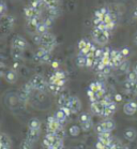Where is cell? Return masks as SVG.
<instances>
[{"mask_svg":"<svg viewBox=\"0 0 137 149\" xmlns=\"http://www.w3.org/2000/svg\"><path fill=\"white\" fill-rule=\"evenodd\" d=\"M91 37H92V40H93L95 44L100 45V46H105L109 42L111 32L103 30V29H100L97 27H93L92 32H91Z\"/></svg>","mask_w":137,"mask_h":149,"instance_id":"obj_1","label":"cell"},{"mask_svg":"<svg viewBox=\"0 0 137 149\" xmlns=\"http://www.w3.org/2000/svg\"><path fill=\"white\" fill-rule=\"evenodd\" d=\"M57 46V38L51 32L41 34L40 47H43L49 52H53Z\"/></svg>","mask_w":137,"mask_h":149,"instance_id":"obj_2","label":"cell"},{"mask_svg":"<svg viewBox=\"0 0 137 149\" xmlns=\"http://www.w3.org/2000/svg\"><path fill=\"white\" fill-rule=\"evenodd\" d=\"M28 83L32 86L33 90H35V91L43 92L46 89H48V83L44 78L43 75L41 74H34L33 76H31V78L29 79Z\"/></svg>","mask_w":137,"mask_h":149,"instance_id":"obj_3","label":"cell"},{"mask_svg":"<svg viewBox=\"0 0 137 149\" xmlns=\"http://www.w3.org/2000/svg\"><path fill=\"white\" fill-rule=\"evenodd\" d=\"M78 47V52L84 55H88L89 53H95L97 49V47L94 45V43L90 42L87 39H81L77 44Z\"/></svg>","mask_w":137,"mask_h":149,"instance_id":"obj_4","label":"cell"},{"mask_svg":"<svg viewBox=\"0 0 137 149\" xmlns=\"http://www.w3.org/2000/svg\"><path fill=\"white\" fill-rule=\"evenodd\" d=\"M48 83H50V84H57L59 86L65 87V84H67V74L62 70H59V69L55 70V72L49 76Z\"/></svg>","mask_w":137,"mask_h":149,"instance_id":"obj_5","label":"cell"},{"mask_svg":"<svg viewBox=\"0 0 137 149\" xmlns=\"http://www.w3.org/2000/svg\"><path fill=\"white\" fill-rule=\"evenodd\" d=\"M0 23H1V32H2V34H8L10 33L12 29H13L15 19H14V17L12 15L7 14V15L1 17Z\"/></svg>","mask_w":137,"mask_h":149,"instance_id":"obj_6","label":"cell"},{"mask_svg":"<svg viewBox=\"0 0 137 149\" xmlns=\"http://www.w3.org/2000/svg\"><path fill=\"white\" fill-rule=\"evenodd\" d=\"M34 59L39 63H48L51 59V52L47 51L43 47H39L34 54Z\"/></svg>","mask_w":137,"mask_h":149,"instance_id":"obj_7","label":"cell"},{"mask_svg":"<svg viewBox=\"0 0 137 149\" xmlns=\"http://www.w3.org/2000/svg\"><path fill=\"white\" fill-rule=\"evenodd\" d=\"M43 2L49 13V17L54 18L57 16L59 12V3H60L59 0H43Z\"/></svg>","mask_w":137,"mask_h":149,"instance_id":"obj_8","label":"cell"},{"mask_svg":"<svg viewBox=\"0 0 137 149\" xmlns=\"http://www.w3.org/2000/svg\"><path fill=\"white\" fill-rule=\"evenodd\" d=\"M67 109H70L72 114H78L81 109V101L76 95H71L67 104Z\"/></svg>","mask_w":137,"mask_h":149,"instance_id":"obj_9","label":"cell"},{"mask_svg":"<svg viewBox=\"0 0 137 149\" xmlns=\"http://www.w3.org/2000/svg\"><path fill=\"white\" fill-rule=\"evenodd\" d=\"M11 47L17 48V49H20V51H25L28 47V42L22 36H15L11 40Z\"/></svg>","mask_w":137,"mask_h":149,"instance_id":"obj_10","label":"cell"},{"mask_svg":"<svg viewBox=\"0 0 137 149\" xmlns=\"http://www.w3.org/2000/svg\"><path fill=\"white\" fill-rule=\"evenodd\" d=\"M60 127H63V125H60V122L58 121V119L56 118V116L53 115V116H49L48 118H47V121H46V132L47 133H55L56 132V130L58 128H60Z\"/></svg>","mask_w":137,"mask_h":149,"instance_id":"obj_11","label":"cell"},{"mask_svg":"<svg viewBox=\"0 0 137 149\" xmlns=\"http://www.w3.org/2000/svg\"><path fill=\"white\" fill-rule=\"evenodd\" d=\"M90 109H91V112L93 113L94 115L103 117L104 113H105V109H106V105L104 104L103 102L100 100V101L91 102Z\"/></svg>","mask_w":137,"mask_h":149,"instance_id":"obj_12","label":"cell"},{"mask_svg":"<svg viewBox=\"0 0 137 149\" xmlns=\"http://www.w3.org/2000/svg\"><path fill=\"white\" fill-rule=\"evenodd\" d=\"M41 13H42V12L38 11L37 9H34L33 7H31L30 4H29L28 7H25V9H24V15H25V18L27 19V22L41 17Z\"/></svg>","mask_w":137,"mask_h":149,"instance_id":"obj_13","label":"cell"},{"mask_svg":"<svg viewBox=\"0 0 137 149\" xmlns=\"http://www.w3.org/2000/svg\"><path fill=\"white\" fill-rule=\"evenodd\" d=\"M117 112V103L116 101H111L108 104H106V109H105V113H104L103 118H111L115 115V113Z\"/></svg>","mask_w":137,"mask_h":149,"instance_id":"obj_14","label":"cell"},{"mask_svg":"<svg viewBox=\"0 0 137 149\" xmlns=\"http://www.w3.org/2000/svg\"><path fill=\"white\" fill-rule=\"evenodd\" d=\"M1 75L9 84H14L17 81V73L14 69H8L7 71H4Z\"/></svg>","mask_w":137,"mask_h":149,"instance_id":"obj_15","label":"cell"},{"mask_svg":"<svg viewBox=\"0 0 137 149\" xmlns=\"http://www.w3.org/2000/svg\"><path fill=\"white\" fill-rule=\"evenodd\" d=\"M137 112V103L135 101H129L123 105V113L127 116H133Z\"/></svg>","mask_w":137,"mask_h":149,"instance_id":"obj_16","label":"cell"},{"mask_svg":"<svg viewBox=\"0 0 137 149\" xmlns=\"http://www.w3.org/2000/svg\"><path fill=\"white\" fill-rule=\"evenodd\" d=\"M101 125L106 133H111L116 129V121L113 118L104 119L103 121H101Z\"/></svg>","mask_w":137,"mask_h":149,"instance_id":"obj_17","label":"cell"},{"mask_svg":"<svg viewBox=\"0 0 137 149\" xmlns=\"http://www.w3.org/2000/svg\"><path fill=\"white\" fill-rule=\"evenodd\" d=\"M124 89L127 93L133 95H137V79L136 81H125Z\"/></svg>","mask_w":137,"mask_h":149,"instance_id":"obj_18","label":"cell"},{"mask_svg":"<svg viewBox=\"0 0 137 149\" xmlns=\"http://www.w3.org/2000/svg\"><path fill=\"white\" fill-rule=\"evenodd\" d=\"M114 139V136L111 135V133H102V134H97V141L101 142L102 144L106 146H109Z\"/></svg>","mask_w":137,"mask_h":149,"instance_id":"obj_19","label":"cell"},{"mask_svg":"<svg viewBox=\"0 0 137 149\" xmlns=\"http://www.w3.org/2000/svg\"><path fill=\"white\" fill-rule=\"evenodd\" d=\"M41 135V131H38V130H32V129H28L26 133V139H29L30 142L32 143H37V141H39Z\"/></svg>","mask_w":137,"mask_h":149,"instance_id":"obj_20","label":"cell"},{"mask_svg":"<svg viewBox=\"0 0 137 149\" xmlns=\"http://www.w3.org/2000/svg\"><path fill=\"white\" fill-rule=\"evenodd\" d=\"M0 147H6V148H12V141L9 134L6 132H2L0 135Z\"/></svg>","mask_w":137,"mask_h":149,"instance_id":"obj_21","label":"cell"},{"mask_svg":"<svg viewBox=\"0 0 137 149\" xmlns=\"http://www.w3.org/2000/svg\"><path fill=\"white\" fill-rule=\"evenodd\" d=\"M124 139L127 141H130V142H133L135 141L137 137V131L134 128H127L124 130Z\"/></svg>","mask_w":137,"mask_h":149,"instance_id":"obj_22","label":"cell"},{"mask_svg":"<svg viewBox=\"0 0 137 149\" xmlns=\"http://www.w3.org/2000/svg\"><path fill=\"white\" fill-rule=\"evenodd\" d=\"M11 56H12L15 62H20L24 59V51L11 47Z\"/></svg>","mask_w":137,"mask_h":149,"instance_id":"obj_23","label":"cell"},{"mask_svg":"<svg viewBox=\"0 0 137 149\" xmlns=\"http://www.w3.org/2000/svg\"><path fill=\"white\" fill-rule=\"evenodd\" d=\"M76 65L79 68H87V55H84L78 52L76 57Z\"/></svg>","mask_w":137,"mask_h":149,"instance_id":"obj_24","label":"cell"},{"mask_svg":"<svg viewBox=\"0 0 137 149\" xmlns=\"http://www.w3.org/2000/svg\"><path fill=\"white\" fill-rule=\"evenodd\" d=\"M41 128H42V122H41L40 119L32 118V119H30V120H29V122H28V129L41 131Z\"/></svg>","mask_w":137,"mask_h":149,"instance_id":"obj_25","label":"cell"},{"mask_svg":"<svg viewBox=\"0 0 137 149\" xmlns=\"http://www.w3.org/2000/svg\"><path fill=\"white\" fill-rule=\"evenodd\" d=\"M64 87H62V86H59V85L57 84H50V83H48V90H49L53 95H60V93L62 91H63Z\"/></svg>","mask_w":137,"mask_h":149,"instance_id":"obj_26","label":"cell"},{"mask_svg":"<svg viewBox=\"0 0 137 149\" xmlns=\"http://www.w3.org/2000/svg\"><path fill=\"white\" fill-rule=\"evenodd\" d=\"M55 116H56V118L58 119V121L60 122V125L64 127V125H65V122H67V118H69V117L65 115V113H64L61 109H59L57 112L55 113Z\"/></svg>","mask_w":137,"mask_h":149,"instance_id":"obj_27","label":"cell"},{"mask_svg":"<svg viewBox=\"0 0 137 149\" xmlns=\"http://www.w3.org/2000/svg\"><path fill=\"white\" fill-rule=\"evenodd\" d=\"M69 100H70V97L65 95H60L58 97L57 103L59 105V107H67V104H69Z\"/></svg>","mask_w":137,"mask_h":149,"instance_id":"obj_28","label":"cell"},{"mask_svg":"<svg viewBox=\"0 0 137 149\" xmlns=\"http://www.w3.org/2000/svg\"><path fill=\"white\" fill-rule=\"evenodd\" d=\"M80 131H81L80 125H71L70 129H69V134H70L71 136H73V137H76V136L79 135Z\"/></svg>","mask_w":137,"mask_h":149,"instance_id":"obj_29","label":"cell"},{"mask_svg":"<svg viewBox=\"0 0 137 149\" xmlns=\"http://www.w3.org/2000/svg\"><path fill=\"white\" fill-rule=\"evenodd\" d=\"M30 6H31V7H33L34 9H37L38 11H40V12H42L43 8L45 7L43 0H31Z\"/></svg>","mask_w":137,"mask_h":149,"instance_id":"obj_30","label":"cell"},{"mask_svg":"<svg viewBox=\"0 0 137 149\" xmlns=\"http://www.w3.org/2000/svg\"><path fill=\"white\" fill-rule=\"evenodd\" d=\"M33 146H34V143L30 142L29 139H25L23 142L20 143L19 149H33Z\"/></svg>","mask_w":137,"mask_h":149,"instance_id":"obj_31","label":"cell"},{"mask_svg":"<svg viewBox=\"0 0 137 149\" xmlns=\"http://www.w3.org/2000/svg\"><path fill=\"white\" fill-rule=\"evenodd\" d=\"M55 134V136L57 137V139H64V137H65V130H64V127H60V128H58L57 130H56V132L54 133Z\"/></svg>","mask_w":137,"mask_h":149,"instance_id":"obj_32","label":"cell"},{"mask_svg":"<svg viewBox=\"0 0 137 149\" xmlns=\"http://www.w3.org/2000/svg\"><path fill=\"white\" fill-rule=\"evenodd\" d=\"M88 121H92V116L89 113H83L79 116V122L80 123H84V122H88Z\"/></svg>","mask_w":137,"mask_h":149,"instance_id":"obj_33","label":"cell"},{"mask_svg":"<svg viewBox=\"0 0 137 149\" xmlns=\"http://www.w3.org/2000/svg\"><path fill=\"white\" fill-rule=\"evenodd\" d=\"M80 128H81V131L88 132V131H90L93 128V122L88 121V122H84V123H80Z\"/></svg>","mask_w":137,"mask_h":149,"instance_id":"obj_34","label":"cell"},{"mask_svg":"<svg viewBox=\"0 0 137 149\" xmlns=\"http://www.w3.org/2000/svg\"><path fill=\"white\" fill-rule=\"evenodd\" d=\"M119 71H121V72H123V73H127V72H129V70H130V62L127 60H125L122 63V65L119 67V69H118Z\"/></svg>","mask_w":137,"mask_h":149,"instance_id":"obj_35","label":"cell"},{"mask_svg":"<svg viewBox=\"0 0 137 149\" xmlns=\"http://www.w3.org/2000/svg\"><path fill=\"white\" fill-rule=\"evenodd\" d=\"M7 10H8L7 4H6L4 1H2L1 4H0V16L2 17V16H4V15H7Z\"/></svg>","mask_w":137,"mask_h":149,"instance_id":"obj_36","label":"cell"},{"mask_svg":"<svg viewBox=\"0 0 137 149\" xmlns=\"http://www.w3.org/2000/svg\"><path fill=\"white\" fill-rule=\"evenodd\" d=\"M136 79H137V76L134 72H129V73H127V81H136Z\"/></svg>","mask_w":137,"mask_h":149,"instance_id":"obj_37","label":"cell"},{"mask_svg":"<svg viewBox=\"0 0 137 149\" xmlns=\"http://www.w3.org/2000/svg\"><path fill=\"white\" fill-rule=\"evenodd\" d=\"M120 52H121V54L123 55V56H124V57H125V58H127V56L130 55V49H129V48H127V47H123V48H121Z\"/></svg>","mask_w":137,"mask_h":149,"instance_id":"obj_38","label":"cell"},{"mask_svg":"<svg viewBox=\"0 0 137 149\" xmlns=\"http://www.w3.org/2000/svg\"><path fill=\"white\" fill-rule=\"evenodd\" d=\"M95 148H97V149H105V148H106V146L104 145V144H102L101 142H99V141H97V144H95Z\"/></svg>","mask_w":137,"mask_h":149,"instance_id":"obj_39","label":"cell"},{"mask_svg":"<svg viewBox=\"0 0 137 149\" xmlns=\"http://www.w3.org/2000/svg\"><path fill=\"white\" fill-rule=\"evenodd\" d=\"M132 72H134L137 76V62H135V65H133V69H132Z\"/></svg>","mask_w":137,"mask_h":149,"instance_id":"obj_40","label":"cell"},{"mask_svg":"<svg viewBox=\"0 0 137 149\" xmlns=\"http://www.w3.org/2000/svg\"><path fill=\"white\" fill-rule=\"evenodd\" d=\"M51 65H53V68H55V70H58V62L57 61L51 62Z\"/></svg>","mask_w":137,"mask_h":149,"instance_id":"obj_41","label":"cell"},{"mask_svg":"<svg viewBox=\"0 0 137 149\" xmlns=\"http://www.w3.org/2000/svg\"><path fill=\"white\" fill-rule=\"evenodd\" d=\"M133 42H134V44L137 46V32L135 34H134V37H133Z\"/></svg>","mask_w":137,"mask_h":149,"instance_id":"obj_42","label":"cell"},{"mask_svg":"<svg viewBox=\"0 0 137 149\" xmlns=\"http://www.w3.org/2000/svg\"><path fill=\"white\" fill-rule=\"evenodd\" d=\"M122 100V98H121L120 95H116V101H121Z\"/></svg>","mask_w":137,"mask_h":149,"instance_id":"obj_43","label":"cell"},{"mask_svg":"<svg viewBox=\"0 0 137 149\" xmlns=\"http://www.w3.org/2000/svg\"><path fill=\"white\" fill-rule=\"evenodd\" d=\"M121 149H127V146H123V147H122Z\"/></svg>","mask_w":137,"mask_h":149,"instance_id":"obj_44","label":"cell"},{"mask_svg":"<svg viewBox=\"0 0 137 149\" xmlns=\"http://www.w3.org/2000/svg\"><path fill=\"white\" fill-rule=\"evenodd\" d=\"M105 149H113V148H111V147H109V146H108V147H106V148H105Z\"/></svg>","mask_w":137,"mask_h":149,"instance_id":"obj_45","label":"cell"}]
</instances>
